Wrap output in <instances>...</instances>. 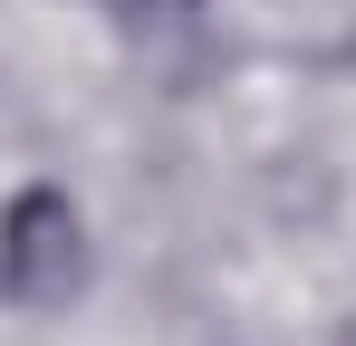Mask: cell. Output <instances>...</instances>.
Instances as JSON below:
<instances>
[{
    "label": "cell",
    "instance_id": "obj_1",
    "mask_svg": "<svg viewBox=\"0 0 356 346\" xmlns=\"http://www.w3.org/2000/svg\"><path fill=\"white\" fill-rule=\"evenodd\" d=\"M77 212H67V192H19L10 202V222H0V288L10 298H29V308H49L77 288Z\"/></svg>",
    "mask_w": 356,
    "mask_h": 346
}]
</instances>
